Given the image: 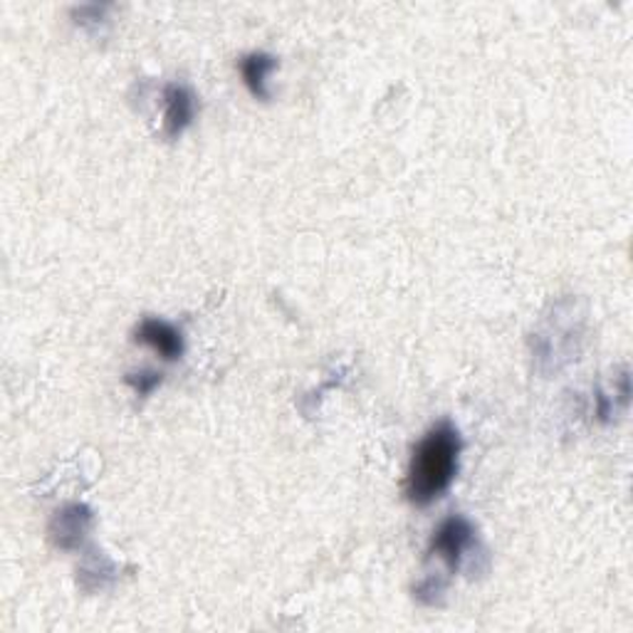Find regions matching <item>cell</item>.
<instances>
[{
  "label": "cell",
  "mask_w": 633,
  "mask_h": 633,
  "mask_svg": "<svg viewBox=\"0 0 633 633\" xmlns=\"http://www.w3.org/2000/svg\"><path fill=\"white\" fill-rule=\"evenodd\" d=\"M463 441L451 421L431 426L414 449L406 475V498L416 507H428L439 500L458 475Z\"/></svg>",
  "instance_id": "1"
},
{
  "label": "cell",
  "mask_w": 633,
  "mask_h": 633,
  "mask_svg": "<svg viewBox=\"0 0 633 633\" xmlns=\"http://www.w3.org/2000/svg\"><path fill=\"white\" fill-rule=\"evenodd\" d=\"M473 542L475 527L463 515H451L433 529L431 542H428V557H439L449 566V572L455 574L461 570L463 557Z\"/></svg>",
  "instance_id": "2"
},
{
  "label": "cell",
  "mask_w": 633,
  "mask_h": 633,
  "mask_svg": "<svg viewBox=\"0 0 633 633\" xmlns=\"http://www.w3.org/2000/svg\"><path fill=\"white\" fill-rule=\"evenodd\" d=\"M92 527V510L80 502L64 505L62 510L55 512L50 523V537L55 547L60 549H80L85 542V537Z\"/></svg>",
  "instance_id": "3"
},
{
  "label": "cell",
  "mask_w": 633,
  "mask_h": 633,
  "mask_svg": "<svg viewBox=\"0 0 633 633\" xmlns=\"http://www.w3.org/2000/svg\"><path fill=\"white\" fill-rule=\"evenodd\" d=\"M134 342L152 347L158 357L176 361L183 357V337L174 324L158 320V316H144L134 330Z\"/></svg>",
  "instance_id": "4"
},
{
  "label": "cell",
  "mask_w": 633,
  "mask_h": 633,
  "mask_svg": "<svg viewBox=\"0 0 633 633\" xmlns=\"http://www.w3.org/2000/svg\"><path fill=\"white\" fill-rule=\"evenodd\" d=\"M195 117V97L193 92L179 85V82H169L164 87V132L169 139L181 136L186 129L191 127Z\"/></svg>",
  "instance_id": "5"
},
{
  "label": "cell",
  "mask_w": 633,
  "mask_h": 633,
  "mask_svg": "<svg viewBox=\"0 0 633 633\" xmlns=\"http://www.w3.org/2000/svg\"><path fill=\"white\" fill-rule=\"evenodd\" d=\"M277 68V60L267 52H250L240 60V74H243L246 87L250 95L258 99H270L267 92V74Z\"/></svg>",
  "instance_id": "6"
},
{
  "label": "cell",
  "mask_w": 633,
  "mask_h": 633,
  "mask_svg": "<svg viewBox=\"0 0 633 633\" xmlns=\"http://www.w3.org/2000/svg\"><path fill=\"white\" fill-rule=\"evenodd\" d=\"M162 381H164V374H162V371H154V369L129 371V374H127V384L132 386L139 396L154 394V389L162 384Z\"/></svg>",
  "instance_id": "7"
}]
</instances>
